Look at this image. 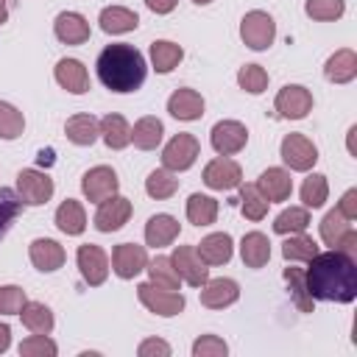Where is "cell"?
<instances>
[{
    "instance_id": "obj_47",
    "label": "cell",
    "mask_w": 357,
    "mask_h": 357,
    "mask_svg": "<svg viewBox=\"0 0 357 357\" xmlns=\"http://www.w3.org/2000/svg\"><path fill=\"white\" fill-rule=\"evenodd\" d=\"M25 290L17 284H3L0 287V315H20L22 304H25Z\"/></svg>"
},
{
    "instance_id": "obj_35",
    "label": "cell",
    "mask_w": 357,
    "mask_h": 357,
    "mask_svg": "<svg viewBox=\"0 0 357 357\" xmlns=\"http://www.w3.org/2000/svg\"><path fill=\"white\" fill-rule=\"evenodd\" d=\"M176 190H178V178H176L173 170H167V167H159V170L148 173V178H145V192H148L151 198H156V201L170 198Z\"/></svg>"
},
{
    "instance_id": "obj_48",
    "label": "cell",
    "mask_w": 357,
    "mask_h": 357,
    "mask_svg": "<svg viewBox=\"0 0 357 357\" xmlns=\"http://www.w3.org/2000/svg\"><path fill=\"white\" fill-rule=\"evenodd\" d=\"M226 351H229V346L218 335H201L192 343V357H223Z\"/></svg>"
},
{
    "instance_id": "obj_42",
    "label": "cell",
    "mask_w": 357,
    "mask_h": 357,
    "mask_svg": "<svg viewBox=\"0 0 357 357\" xmlns=\"http://www.w3.org/2000/svg\"><path fill=\"white\" fill-rule=\"evenodd\" d=\"M284 282L293 290V301L301 312H312V296L307 293V282H304V271L301 268H284Z\"/></svg>"
},
{
    "instance_id": "obj_39",
    "label": "cell",
    "mask_w": 357,
    "mask_h": 357,
    "mask_svg": "<svg viewBox=\"0 0 357 357\" xmlns=\"http://www.w3.org/2000/svg\"><path fill=\"white\" fill-rule=\"evenodd\" d=\"M240 209L248 220H262L268 215V198L257 190V184L240 187Z\"/></svg>"
},
{
    "instance_id": "obj_15",
    "label": "cell",
    "mask_w": 357,
    "mask_h": 357,
    "mask_svg": "<svg viewBox=\"0 0 357 357\" xmlns=\"http://www.w3.org/2000/svg\"><path fill=\"white\" fill-rule=\"evenodd\" d=\"M145 265H148L145 245H137V243L114 245V251H112V271L120 279H134L139 271H145Z\"/></svg>"
},
{
    "instance_id": "obj_41",
    "label": "cell",
    "mask_w": 357,
    "mask_h": 357,
    "mask_svg": "<svg viewBox=\"0 0 357 357\" xmlns=\"http://www.w3.org/2000/svg\"><path fill=\"white\" fill-rule=\"evenodd\" d=\"M20 212H22V198L14 190L0 187V240L6 237V231L11 229V223L17 220Z\"/></svg>"
},
{
    "instance_id": "obj_14",
    "label": "cell",
    "mask_w": 357,
    "mask_h": 357,
    "mask_svg": "<svg viewBox=\"0 0 357 357\" xmlns=\"http://www.w3.org/2000/svg\"><path fill=\"white\" fill-rule=\"evenodd\" d=\"M240 181H243V170L229 156H218L204 167V184L209 190H234L240 187Z\"/></svg>"
},
{
    "instance_id": "obj_5",
    "label": "cell",
    "mask_w": 357,
    "mask_h": 357,
    "mask_svg": "<svg viewBox=\"0 0 357 357\" xmlns=\"http://www.w3.org/2000/svg\"><path fill=\"white\" fill-rule=\"evenodd\" d=\"M198 153H201L198 139H195L192 134L181 131V134H176V137L165 145V151H162V165H165L167 170H173V173H178V170H190V167L195 165Z\"/></svg>"
},
{
    "instance_id": "obj_51",
    "label": "cell",
    "mask_w": 357,
    "mask_h": 357,
    "mask_svg": "<svg viewBox=\"0 0 357 357\" xmlns=\"http://www.w3.org/2000/svg\"><path fill=\"white\" fill-rule=\"evenodd\" d=\"M178 0H145V6L153 11V14H170L176 8Z\"/></svg>"
},
{
    "instance_id": "obj_52",
    "label": "cell",
    "mask_w": 357,
    "mask_h": 357,
    "mask_svg": "<svg viewBox=\"0 0 357 357\" xmlns=\"http://www.w3.org/2000/svg\"><path fill=\"white\" fill-rule=\"evenodd\" d=\"M8 346H11V326L8 324H0V354L8 351Z\"/></svg>"
},
{
    "instance_id": "obj_31",
    "label": "cell",
    "mask_w": 357,
    "mask_h": 357,
    "mask_svg": "<svg viewBox=\"0 0 357 357\" xmlns=\"http://www.w3.org/2000/svg\"><path fill=\"white\" fill-rule=\"evenodd\" d=\"M181 59H184V50H181V45H176V42L156 39V42L151 45V64H153V70L162 73V75L170 73V70H176Z\"/></svg>"
},
{
    "instance_id": "obj_50",
    "label": "cell",
    "mask_w": 357,
    "mask_h": 357,
    "mask_svg": "<svg viewBox=\"0 0 357 357\" xmlns=\"http://www.w3.org/2000/svg\"><path fill=\"white\" fill-rule=\"evenodd\" d=\"M337 212L346 218V220H357V190H346L340 204H337Z\"/></svg>"
},
{
    "instance_id": "obj_29",
    "label": "cell",
    "mask_w": 357,
    "mask_h": 357,
    "mask_svg": "<svg viewBox=\"0 0 357 357\" xmlns=\"http://www.w3.org/2000/svg\"><path fill=\"white\" fill-rule=\"evenodd\" d=\"M100 137H103L106 148L120 151V148H126L131 142V126L126 123L123 114H106L100 120Z\"/></svg>"
},
{
    "instance_id": "obj_55",
    "label": "cell",
    "mask_w": 357,
    "mask_h": 357,
    "mask_svg": "<svg viewBox=\"0 0 357 357\" xmlns=\"http://www.w3.org/2000/svg\"><path fill=\"white\" fill-rule=\"evenodd\" d=\"M192 3H198V6H209L212 0H192Z\"/></svg>"
},
{
    "instance_id": "obj_36",
    "label": "cell",
    "mask_w": 357,
    "mask_h": 357,
    "mask_svg": "<svg viewBox=\"0 0 357 357\" xmlns=\"http://www.w3.org/2000/svg\"><path fill=\"white\" fill-rule=\"evenodd\" d=\"M307 226H310V212H307V206H290V209L279 212L276 220H273V231H276V234H298V231H304Z\"/></svg>"
},
{
    "instance_id": "obj_20",
    "label": "cell",
    "mask_w": 357,
    "mask_h": 357,
    "mask_svg": "<svg viewBox=\"0 0 357 357\" xmlns=\"http://www.w3.org/2000/svg\"><path fill=\"white\" fill-rule=\"evenodd\" d=\"M324 75L332 84H349V81H354V75H357V53L351 47L335 50L326 59V64H324Z\"/></svg>"
},
{
    "instance_id": "obj_11",
    "label": "cell",
    "mask_w": 357,
    "mask_h": 357,
    "mask_svg": "<svg viewBox=\"0 0 357 357\" xmlns=\"http://www.w3.org/2000/svg\"><path fill=\"white\" fill-rule=\"evenodd\" d=\"M176 273L190 284V287H201L209 279V268L201 259V254L195 251V245H176L173 257H170Z\"/></svg>"
},
{
    "instance_id": "obj_43",
    "label": "cell",
    "mask_w": 357,
    "mask_h": 357,
    "mask_svg": "<svg viewBox=\"0 0 357 357\" xmlns=\"http://www.w3.org/2000/svg\"><path fill=\"white\" fill-rule=\"evenodd\" d=\"M25 128V117L17 106L0 100V139H17Z\"/></svg>"
},
{
    "instance_id": "obj_10",
    "label": "cell",
    "mask_w": 357,
    "mask_h": 357,
    "mask_svg": "<svg viewBox=\"0 0 357 357\" xmlns=\"http://www.w3.org/2000/svg\"><path fill=\"white\" fill-rule=\"evenodd\" d=\"M75 262H78V271H81L86 284L98 287V284L106 282V276H109V257H106V251L100 245H95V243L78 245Z\"/></svg>"
},
{
    "instance_id": "obj_53",
    "label": "cell",
    "mask_w": 357,
    "mask_h": 357,
    "mask_svg": "<svg viewBox=\"0 0 357 357\" xmlns=\"http://www.w3.org/2000/svg\"><path fill=\"white\" fill-rule=\"evenodd\" d=\"M6 3H8V0H0V25L8 20V8H6Z\"/></svg>"
},
{
    "instance_id": "obj_22",
    "label": "cell",
    "mask_w": 357,
    "mask_h": 357,
    "mask_svg": "<svg viewBox=\"0 0 357 357\" xmlns=\"http://www.w3.org/2000/svg\"><path fill=\"white\" fill-rule=\"evenodd\" d=\"M167 112L176 117V120H201L204 114V98L195 92V89H176L170 98H167Z\"/></svg>"
},
{
    "instance_id": "obj_13",
    "label": "cell",
    "mask_w": 357,
    "mask_h": 357,
    "mask_svg": "<svg viewBox=\"0 0 357 357\" xmlns=\"http://www.w3.org/2000/svg\"><path fill=\"white\" fill-rule=\"evenodd\" d=\"M131 218V201L123 198V195H109L106 201L98 204V212H95V229L98 231H117L128 223Z\"/></svg>"
},
{
    "instance_id": "obj_4",
    "label": "cell",
    "mask_w": 357,
    "mask_h": 357,
    "mask_svg": "<svg viewBox=\"0 0 357 357\" xmlns=\"http://www.w3.org/2000/svg\"><path fill=\"white\" fill-rule=\"evenodd\" d=\"M137 296H139V301H142L151 312H156V315H162V318L178 315V312L184 310V304H187L181 293L167 290V287H159V284H153V282H142V284L137 287Z\"/></svg>"
},
{
    "instance_id": "obj_18",
    "label": "cell",
    "mask_w": 357,
    "mask_h": 357,
    "mask_svg": "<svg viewBox=\"0 0 357 357\" xmlns=\"http://www.w3.org/2000/svg\"><path fill=\"white\" fill-rule=\"evenodd\" d=\"M28 254H31L33 268L42 271V273H53V271H59L64 265V248L50 237H36L31 243Z\"/></svg>"
},
{
    "instance_id": "obj_19",
    "label": "cell",
    "mask_w": 357,
    "mask_h": 357,
    "mask_svg": "<svg viewBox=\"0 0 357 357\" xmlns=\"http://www.w3.org/2000/svg\"><path fill=\"white\" fill-rule=\"evenodd\" d=\"M56 39L64 45H84L89 39V22L78 11H61L53 22Z\"/></svg>"
},
{
    "instance_id": "obj_1",
    "label": "cell",
    "mask_w": 357,
    "mask_h": 357,
    "mask_svg": "<svg viewBox=\"0 0 357 357\" xmlns=\"http://www.w3.org/2000/svg\"><path fill=\"white\" fill-rule=\"evenodd\" d=\"M307 293L318 301L351 304L357 298V262L343 251L315 254L304 273Z\"/></svg>"
},
{
    "instance_id": "obj_44",
    "label": "cell",
    "mask_w": 357,
    "mask_h": 357,
    "mask_svg": "<svg viewBox=\"0 0 357 357\" xmlns=\"http://www.w3.org/2000/svg\"><path fill=\"white\" fill-rule=\"evenodd\" d=\"M304 11H307V17H312L318 22H332V20H340L343 17L346 3L343 0H307L304 3Z\"/></svg>"
},
{
    "instance_id": "obj_26",
    "label": "cell",
    "mask_w": 357,
    "mask_h": 357,
    "mask_svg": "<svg viewBox=\"0 0 357 357\" xmlns=\"http://www.w3.org/2000/svg\"><path fill=\"white\" fill-rule=\"evenodd\" d=\"M240 257L245 268H262L271 259V240L262 231H248L240 243Z\"/></svg>"
},
{
    "instance_id": "obj_23",
    "label": "cell",
    "mask_w": 357,
    "mask_h": 357,
    "mask_svg": "<svg viewBox=\"0 0 357 357\" xmlns=\"http://www.w3.org/2000/svg\"><path fill=\"white\" fill-rule=\"evenodd\" d=\"M195 251L201 254V259L206 265H226L234 254V245H231V237L226 231H215V234H206L195 245Z\"/></svg>"
},
{
    "instance_id": "obj_28",
    "label": "cell",
    "mask_w": 357,
    "mask_h": 357,
    "mask_svg": "<svg viewBox=\"0 0 357 357\" xmlns=\"http://www.w3.org/2000/svg\"><path fill=\"white\" fill-rule=\"evenodd\" d=\"M64 134L73 145H92L100 137V123L92 114H73L64 126Z\"/></svg>"
},
{
    "instance_id": "obj_2",
    "label": "cell",
    "mask_w": 357,
    "mask_h": 357,
    "mask_svg": "<svg viewBox=\"0 0 357 357\" xmlns=\"http://www.w3.org/2000/svg\"><path fill=\"white\" fill-rule=\"evenodd\" d=\"M98 78L106 89L112 92H134L142 86L145 81V56L134 47V45H126V42H117V45H106L98 56Z\"/></svg>"
},
{
    "instance_id": "obj_17",
    "label": "cell",
    "mask_w": 357,
    "mask_h": 357,
    "mask_svg": "<svg viewBox=\"0 0 357 357\" xmlns=\"http://www.w3.org/2000/svg\"><path fill=\"white\" fill-rule=\"evenodd\" d=\"M257 190L268 198V204H279V201H287L290 192H293V178L287 170L282 167H268L262 170V176L257 178Z\"/></svg>"
},
{
    "instance_id": "obj_24",
    "label": "cell",
    "mask_w": 357,
    "mask_h": 357,
    "mask_svg": "<svg viewBox=\"0 0 357 357\" xmlns=\"http://www.w3.org/2000/svg\"><path fill=\"white\" fill-rule=\"evenodd\" d=\"M178 220L173 218V215H153L148 223H145V243L151 245V248H165V245H170L176 237H178Z\"/></svg>"
},
{
    "instance_id": "obj_37",
    "label": "cell",
    "mask_w": 357,
    "mask_h": 357,
    "mask_svg": "<svg viewBox=\"0 0 357 357\" xmlns=\"http://www.w3.org/2000/svg\"><path fill=\"white\" fill-rule=\"evenodd\" d=\"M349 229H351V220H346L337 209H329V212L324 215V220H321V240H324L326 245L337 248Z\"/></svg>"
},
{
    "instance_id": "obj_25",
    "label": "cell",
    "mask_w": 357,
    "mask_h": 357,
    "mask_svg": "<svg viewBox=\"0 0 357 357\" xmlns=\"http://www.w3.org/2000/svg\"><path fill=\"white\" fill-rule=\"evenodd\" d=\"M98 22H100L103 33H128L139 25V17H137V11H131L126 6H106L100 11Z\"/></svg>"
},
{
    "instance_id": "obj_21",
    "label": "cell",
    "mask_w": 357,
    "mask_h": 357,
    "mask_svg": "<svg viewBox=\"0 0 357 357\" xmlns=\"http://www.w3.org/2000/svg\"><path fill=\"white\" fill-rule=\"evenodd\" d=\"M56 81L61 89H67L73 95H84L89 89V73L78 59H61L56 64Z\"/></svg>"
},
{
    "instance_id": "obj_40",
    "label": "cell",
    "mask_w": 357,
    "mask_h": 357,
    "mask_svg": "<svg viewBox=\"0 0 357 357\" xmlns=\"http://www.w3.org/2000/svg\"><path fill=\"white\" fill-rule=\"evenodd\" d=\"M326 195H329L326 176L312 173V176H307V178H304V184H301V201H304V206H307V209H318V206H324Z\"/></svg>"
},
{
    "instance_id": "obj_32",
    "label": "cell",
    "mask_w": 357,
    "mask_h": 357,
    "mask_svg": "<svg viewBox=\"0 0 357 357\" xmlns=\"http://www.w3.org/2000/svg\"><path fill=\"white\" fill-rule=\"evenodd\" d=\"M20 318L33 335H50L53 332V312L42 301H25L20 310Z\"/></svg>"
},
{
    "instance_id": "obj_54",
    "label": "cell",
    "mask_w": 357,
    "mask_h": 357,
    "mask_svg": "<svg viewBox=\"0 0 357 357\" xmlns=\"http://www.w3.org/2000/svg\"><path fill=\"white\" fill-rule=\"evenodd\" d=\"M354 134H357V126L349 128V151H351V153H354Z\"/></svg>"
},
{
    "instance_id": "obj_49",
    "label": "cell",
    "mask_w": 357,
    "mask_h": 357,
    "mask_svg": "<svg viewBox=\"0 0 357 357\" xmlns=\"http://www.w3.org/2000/svg\"><path fill=\"white\" fill-rule=\"evenodd\" d=\"M137 354L139 357H170V346L165 340H159V337H148V340L139 343Z\"/></svg>"
},
{
    "instance_id": "obj_46",
    "label": "cell",
    "mask_w": 357,
    "mask_h": 357,
    "mask_svg": "<svg viewBox=\"0 0 357 357\" xmlns=\"http://www.w3.org/2000/svg\"><path fill=\"white\" fill-rule=\"evenodd\" d=\"M56 351H59V346L47 335H31L20 343L22 357H56Z\"/></svg>"
},
{
    "instance_id": "obj_9",
    "label": "cell",
    "mask_w": 357,
    "mask_h": 357,
    "mask_svg": "<svg viewBox=\"0 0 357 357\" xmlns=\"http://www.w3.org/2000/svg\"><path fill=\"white\" fill-rule=\"evenodd\" d=\"M209 142L212 148L220 153V156H231V153H240L248 142V128L237 120H220L212 126L209 131Z\"/></svg>"
},
{
    "instance_id": "obj_34",
    "label": "cell",
    "mask_w": 357,
    "mask_h": 357,
    "mask_svg": "<svg viewBox=\"0 0 357 357\" xmlns=\"http://www.w3.org/2000/svg\"><path fill=\"white\" fill-rule=\"evenodd\" d=\"M315 254H318V245H315V240L307 237L304 231L290 234V237L282 243V257H284L287 262H310Z\"/></svg>"
},
{
    "instance_id": "obj_45",
    "label": "cell",
    "mask_w": 357,
    "mask_h": 357,
    "mask_svg": "<svg viewBox=\"0 0 357 357\" xmlns=\"http://www.w3.org/2000/svg\"><path fill=\"white\" fill-rule=\"evenodd\" d=\"M237 84H240V89H245V92H251V95H259V92H265V86H268V73H265V67H259V64H245V67H240V73H237Z\"/></svg>"
},
{
    "instance_id": "obj_7",
    "label": "cell",
    "mask_w": 357,
    "mask_h": 357,
    "mask_svg": "<svg viewBox=\"0 0 357 357\" xmlns=\"http://www.w3.org/2000/svg\"><path fill=\"white\" fill-rule=\"evenodd\" d=\"M279 153H282L284 165H287L290 170H298V173H307V170L318 162V148H315L312 139L304 137V134H287V137L282 139Z\"/></svg>"
},
{
    "instance_id": "obj_12",
    "label": "cell",
    "mask_w": 357,
    "mask_h": 357,
    "mask_svg": "<svg viewBox=\"0 0 357 357\" xmlns=\"http://www.w3.org/2000/svg\"><path fill=\"white\" fill-rule=\"evenodd\" d=\"M117 187H120L117 173H114L112 167H106V165H98V167L86 170V173H84V178H81V190H84L86 201H92V204L106 201L109 195H114V192H117Z\"/></svg>"
},
{
    "instance_id": "obj_30",
    "label": "cell",
    "mask_w": 357,
    "mask_h": 357,
    "mask_svg": "<svg viewBox=\"0 0 357 357\" xmlns=\"http://www.w3.org/2000/svg\"><path fill=\"white\" fill-rule=\"evenodd\" d=\"M162 134H165V126H162V120H156V117H139L137 123H134V128H131V142L139 148V151H153L159 142H162Z\"/></svg>"
},
{
    "instance_id": "obj_38",
    "label": "cell",
    "mask_w": 357,
    "mask_h": 357,
    "mask_svg": "<svg viewBox=\"0 0 357 357\" xmlns=\"http://www.w3.org/2000/svg\"><path fill=\"white\" fill-rule=\"evenodd\" d=\"M145 271H148L151 282H153V284H159V287L178 290V284H181V276L176 273V268H173L170 257H156L153 262H148V265H145Z\"/></svg>"
},
{
    "instance_id": "obj_3",
    "label": "cell",
    "mask_w": 357,
    "mask_h": 357,
    "mask_svg": "<svg viewBox=\"0 0 357 357\" xmlns=\"http://www.w3.org/2000/svg\"><path fill=\"white\" fill-rule=\"evenodd\" d=\"M240 36L251 50H268L276 39V22L268 11H248L240 20Z\"/></svg>"
},
{
    "instance_id": "obj_8",
    "label": "cell",
    "mask_w": 357,
    "mask_h": 357,
    "mask_svg": "<svg viewBox=\"0 0 357 357\" xmlns=\"http://www.w3.org/2000/svg\"><path fill=\"white\" fill-rule=\"evenodd\" d=\"M273 106L284 120H301L312 112V92L301 84H287L279 89Z\"/></svg>"
},
{
    "instance_id": "obj_27",
    "label": "cell",
    "mask_w": 357,
    "mask_h": 357,
    "mask_svg": "<svg viewBox=\"0 0 357 357\" xmlns=\"http://www.w3.org/2000/svg\"><path fill=\"white\" fill-rule=\"evenodd\" d=\"M56 226H59V231H64V234H73V237L81 234V231L86 229V212H84L81 201H75V198L61 201L59 209H56Z\"/></svg>"
},
{
    "instance_id": "obj_16",
    "label": "cell",
    "mask_w": 357,
    "mask_h": 357,
    "mask_svg": "<svg viewBox=\"0 0 357 357\" xmlns=\"http://www.w3.org/2000/svg\"><path fill=\"white\" fill-rule=\"evenodd\" d=\"M240 298V287L234 279H206L201 284V304L209 310H223Z\"/></svg>"
},
{
    "instance_id": "obj_33",
    "label": "cell",
    "mask_w": 357,
    "mask_h": 357,
    "mask_svg": "<svg viewBox=\"0 0 357 357\" xmlns=\"http://www.w3.org/2000/svg\"><path fill=\"white\" fill-rule=\"evenodd\" d=\"M218 218V201L209 198V195H201V192H192L187 198V220L192 226H209L215 223Z\"/></svg>"
},
{
    "instance_id": "obj_6",
    "label": "cell",
    "mask_w": 357,
    "mask_h": 357,
    "mask_svg": "<svg viewBox=\"0 0 357 357\" xmlns=\"http://www.w3.org/2000/svg\"><path fill=\"white\" fill-rule=\"evenodd\" d=\"M17 195L28 206H42L53 195V178L47 173H42V170H33V167L20 170L17 173Z\"/></svg>"
}]
</instances>
